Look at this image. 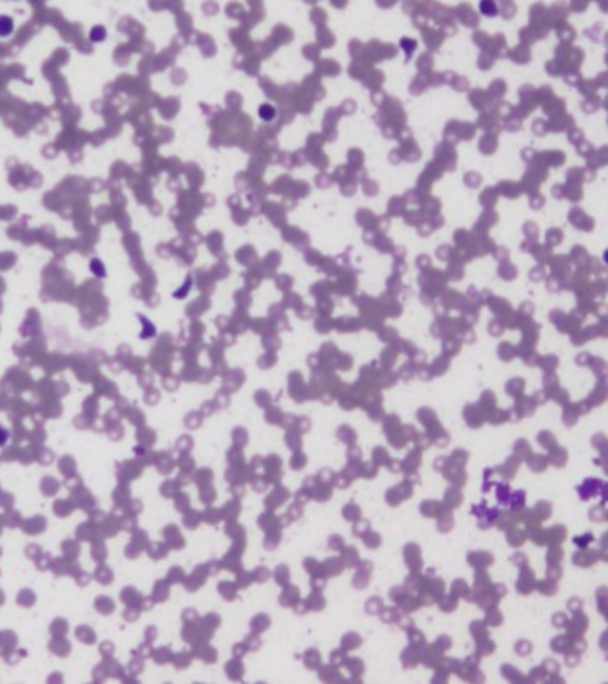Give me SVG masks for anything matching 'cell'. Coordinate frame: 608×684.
I'll list each match as a JSON object with an SVG mask.
<instances>
[{
    "label": "cell",
    "mask_w": 608,
    "mask_h": 684,
    "mask_svg": "<svg viewBox=\"0 0 608 684\" xmlns=\"http://www.w3.org/2000/svg\"><path fill=\"white\" fill-rule=\"evenodd\" d=\"M90 268L91 272H93V275H97V277H106V265H104L100 259H93V261L90 263Z\"/></svg>",
    "instance_id": "3957f363"
},
{
    "label": "cell",
    "mask_w": 608,
    "mask_h": 684,
    "mask_svg": "<svg viewBox=\"0 0 608 684\" xmlns=\"http://www.w3.org/2000/svg\"><path fill=\"white\" fill-rule=\"evenodd\" d=\"M107 38V30L104 26H95L93 29L90 30V39L93 43H100Z\"/></svg>",
    "instance_id": "7a4b0ae2"
},
{
    "label": "cell",
    "mask_w": 608,
    "mask_h": 684,
    "mask_svg": "<svg viewBox=\"0 0 608 684\" xmlns=\"http://www.w3.org/2000/svg\"><path fill=\"white\" fill-rule=\"evenodd\" d=\"M15 33V21L8 15H0V38H9Z\"/></svg>",
    "instance_id": "6da1fadb"
},
{
    "label": "cell",
    "mask_w": 608,
    "mask_h": 684,
    "mask_svg": "<svg viewBox=\"0 0 608 684\" xmlns=\"http://www.w3.org/2000/svg\"><path fill=\"white\" fill-rule=\"evenodd\" d=\"M8 438H9L8 431H6L4 427H0V445H4L6 441H8Z\"/></svg>",
    "instance_id": "277c9868"
}]
</instances>
